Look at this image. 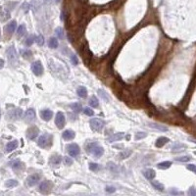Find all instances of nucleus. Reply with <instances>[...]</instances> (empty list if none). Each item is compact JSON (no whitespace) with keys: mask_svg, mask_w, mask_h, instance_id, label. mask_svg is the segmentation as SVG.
Listing matches in <instances>:
<instances>
[{"mask_svg":"<svg viewBox=\"0 0 196 196\" xmlns=\"http://www.w3.org/2000/svg\"><path fill=\"white\" fill-rule=\"evenodd\" d=\"M26 31H27L26 26H25V25H21V26H20V27L18 28V31H17V36H18L19 37H22V36L26 33Z\"/></svg>","mask_w":196,"mask_h":196,"instance_id":"nucleus-32","label":"nucleus"},{"mask_svg":"<svg viewBox=\"0 0 196 196\" xmlns=\"http://www.w3.org/2000/svg\"><path fill=\"white\" fill-rule=\"evenodd\" d=\"M131 153H133V151L131 150H123L122 152H120V153L118 154V159L119 160L128 159V157H130Z\"/></svg>","mask_w":196,"mask_h":196,"instance_id":"nucleus-24","label":"nucleus"},{"mask_svg":"<svg viewBox=\"0 0 196 196\" xmlns=\"http://www.w3.org/2000/svg\"><path fill=\"white\" fill-rule=\"evenodd\" d=\"M3 67H4V60L0 58V70L3 68Z\"/></svg>","mask_w":196,"mask_h":196,"instance_id":"nucleus-49","label":"nucleus"},{"mask_svg":"<svg viewBox=\"0 0 196 196\" xmlns=\"http://www.w3.org/2000/svg\"><path fill=\"white\" fill-rule=\"evenodd\" d=\"M48 45L50 48H57L58 47V40L55 38V37H51L50 39H49V42H48Z\"/></svg>","mask_w":196,"mask_h":196,"instance_id":"nucleus-33","label":"nucleus"},{"mask_svg":"<svg viewBox=\"0 0 196 196\" xmlns=\"http://www.w3.org/2000/svg\"><path fill=\"white\" fill-rule=\"evenodd\" d=\"M98 94H99V96H100V97L103 98L105 101H109V97H108V96H107L106 92H105L104 90L98 89Z\"/></svg>","mask_w":196,"mask_h":196,"instance_id":"nucleus-39","label":"nucleus"},{"mask_svg":"<svg viewBox=\"0 0 196 196\" xmlns=\"http://www.w3.org/2000/svg\"><path fill=\"white\" fill-rule=\"evenodd\" d=\"M61 161H62V158H61L60 155L55 154V155H53V156H51L50 159H49V165L50 166H58V165H60Z\"/></svg>","mask_w":196,"mask_h":196,"instance_id":"nucleus-16","label":"nucleus"},{"mask_svg":"<svg viewBox=\"0 0 196 196\" xmlns=\"http://www.w3.org/2000/svg\"><path fill=\"white\" fill-rule=\"evenodd\" d=\"M52 189H53V183L51 182L50 180H44L40 183L39 185V191L42 193V194H49Z\"/></svg>","mask_w":196,"mask_h":196,"instance_id":"nucleus-6","label":"nucleus"},{"mask_svg":"<svg viewBox=\"0 0 196 196\" xmlns=\"http://www.w3.org/2000/svg\"><path fill=\"white\" fill-rule=\"evenodd\" d=\"M64 162L67 166H71L73 164V160L71 159V157H65L64 158Z\"/></svg>","mask_w":196,"mask_h":196,"instance_id":"nucleus-46","label":"nucleus"},{"mask_svg":"<svg viewBox=\"0 0 196 196\" xmlns=\"http://www.w3.org/2000/svg\"><path fill=\"white\" fill-rule=\"evenodd\" d=\"M172 166V162L171 161H164V162H161L157 165V168L160 170H167L169 169L170 167Z\"/></svg>","mask_w":196,"mask_h":196,"instance_id":"nucleus-27","label":"nucleus"},{"mask_svg":"<svg viewBox=\"0 0 196 196\" xmlns=\"http://www.w3.org/2000/svg\"><path fill=\"white\" fill-rule=\"evenodd\" d=\"M89 105H90V107H92V108H97L98 107L99 102H98L97 98H96L95 96H91V98H90V100H89Z\"/></svg>","mask_w":196,"mask_h":196,"instance_id":"nucleus-34","label":"nucleus"},{"mask_svg":"<svg viewBox=\"0 0 196 196\" xmlns=\"http://www.w3.org/2000/svg\"><path fill=\"white\" fill-rule=\"evenodd\" d=\"M186 169L189 170V171L193 172L194 174L196 175V165H194V164H189V165L186 166Z\"/></svg>","mask_w":196,"mask_h":196,"instance_id":"nucleus-43","label":"nucleus"},{"mask_svg":"<svg viewBox=\"0 0 196 196\" xmlns=\"http://www.w3.org/2000/svg\"><path fill=\"white\" fill-rule=\"evenodd\" d=\"M40 117H41V119L43 121L48 122V121H50L52 119V117H53V112L48 109L42 110V111H40Z\"/></svg>","mask_w":196,"mask_h":196,"instance_id":"nucleus-14","label":"nucleus"},{"mask_svg":"<svg viewBox=\"0 0 196 196\" xmlns=\"http://www.w3.org/2000/svg\"><path fill=\"white\" fill-rule=\"evenodd\" d=\"M24 119H25V122L29 123V124L36 121V112H34V110L33 108H31V109L26 111Z\"/></svg>","mask_w":196,"mask_h":196,"instance_id":"nucleus-11","label":"nucleus"},{"mask_svg":"<svg viewBox=\"0 0 196 196\" xmlns=\"http://www.w3.org/2000/svg\"><path fill=\"white\" fill-rule=\"evenodd\" d=\"M77 93L78 95L81 98H86L87 96V89L84 86H78L77 89Z\"/></svg>","mask_w":196,"mask_h":196,"instance_id":"nucleus-26","label":"nucleus"},{"mask_svg":"<svg viewBox=\"0 0 196 196\" xmlns=\"http://www.w3.org/2000/svg\"><path fill=\"white\" fill-rule=\"evenodd\" d=\"M146 134L145 133H137L136 134H135V139L136 140H139V139H142V138H144V137H146Z\"/></svg>","mask_w":196,"mask_h":196,"instance_id":"nucleus-44","label":"nucleus"},{"mask_svg":"<svg viewBox=\"0 0 196 196\" xmlns=\"http://www.w3.org/2000/svg\"><path fill=\"white\" fill-rule=\"evenodd\" d=\"M89 169L91 170V171H93V172H96V171H98V170L100 169V166H99L98 164H96V163H90L89 164Z\"/></svg>","mask_w":196,"mask_h":196,"instance_id":"nucleus-40","label":"nucleus"},{"mask_svg":"<svg viewBox=\"0 0 196 196\" xmlns=\"http://www.w3.org/2000/svg\"><path fill=\"white\" fill-rule=\"evenodd\" d=\"M56 34H57V36L59 37L60 39L64 38V33H63V30L61 28H57L56 29Z\"/></svg>","mask_w":196,"mask_h":196,"instance_id":"nucleus-42","label":"nucleus"},{"mask_svg":"<svg viewBox=\"0 0 196 196\" xmlns=\"http://www.w3.org/2000/svg\"><path fill=\"white\" fill-rule=\"evenodd\" d=\"M191 159H192V158L190 156H181V157H177V158H175V161H177V162L185 163V162H188V161H190Z\"/></svg>","mask_w":196,"mask_h":196,"instance_id":"nucleus-36","label":"nucleus"},{"mask_svg":"<svg viewBox=\"0 0 196 196\" xmlns=\"http://www.w3.org/2000/svg\"><path fill=\"white\" fill-rule=\"evenodd\" d=\"M21 55L25 59H31L33 57V52L29 49H23V50H21Z\"/></svg>","mask_w":196,"mask_h":196,"instance_id":"nucleus-29","label":"nucleus"},{"mask_svg":"<svg viewBox=\"0 0 196 196\" xmlns=\"http://www.w3.org/2000/svg\"><path fill=\"white\" fill-rule=\"evenodd\" d=\"M184 148H185V145L180 144V143H177V144H175L172 147V151H174V152H175V151H181V150H183Z\"/></svg>","mask_w":196,"mask_h":196,"instance_id":"nucleus-35","label":"nucleus"},{"mask_svg":"<svg viewBox=\"0 0 196 196\" xmlns=\"http://www.w3.org/2000/svg\"><path fill=\"white\" fill-rule=\"evenodd\" d=\"M39 134V128L36 127V125H31L28 128L27 130V137L29 139L33 140L36 139L37 135Z\"/></svg>","mask_w":196,"mask_h":196,"instance_id":"nucleus-10","label":"nucleus"},{"mask_svg":"<svg viewBox=\"0 0 196 196\" xmlns=\"http://www.w3.org/2000/svg\"><path fill=\"white\" fill-rule=\"evenodd\" d=\"M31 71L36 77H40L43 74V66L40 61H36L31 65Z\"/></svg>","mask_w":196,"mask_h":196,"instance_id":"nucleus-9","label":"nucleus"},{"mask_svg":"<svg viewBox=\"0 0 196 196\" xmlns=\"http://www.w3.org/2000/svg\"><path fill=\"white\" fill-rule=\"evenodd\" d=\"M18 185V181L16 180H8L5 181V186L8 188H12V187H16Z\"/></svg>","mask_w":196,"mask_h":196,"instance_id":"nucleus-31","label":"nucleus"},{"mask_svg":"<svg viewBox=\"0 0 196 196\" xmlns=\"http://www.w3.org/2000/svg\"><path fill=\"white\" fill-rule=\"evenodd\" d=\"M18 145H19L18 140H12V141L7 143L6 147H5V151L6 152H12V151L15 150V149H17Z\"/></svg>","mask_w":196,"mask_h":196,"instance_id":"nucleus-17","label":"nucleus"},{"mask_svg":"<svg viewBox=\"0 0 196 196\" xmlns=\"http://www.w3.org/2000/svg\"><path fill=\"white\" fill-rule=\"evenodd\" d=\"M170 141V139L168 138V137H165V136H161V137H159L157 140H156V142H155V145H156V147H158V148H162L164 145L165 144H167Z\"/></svg>","mask_w":196,"mask_h":196,"instance_id":"nucleus-20","label":"nucleus"},{"mask_svg":"<svg viewBox=\"0 0 196 196\" xmlns=\"http://www.w3.org/2000/svg\"><path fill=\"white\" fill-rule=\"evenodd\" d=\"M55 125L58 128H63L66 125V117L62 112H58L55 117Z\"/></svg>","mask_w":196,"mask_h":196,"instance_id":"nucleus-8","label":"nucleus"},{"mask_svg":"<svg viewBox=\"0 0 196 196\" xmlns=\"http://www.w3.org/2000/svg\"><path fill=\"white\" fill-rule=\"evenodd\" d=\"M0 157H1V154H0Z\"/></svg>","mask_w":196,"mask_h":196,"instance_id":"nucleus-52","label":"nucleus"},{"mask_svg":"<svg viewBox=\"0 0 196 196\" xmlns=\"http://www.w3.org/2000/svg\"><path fill=\"white\" fill-rule=\"evenodd\" d=\"M188 195H193V196H196V188L195 187H190L189 190H188Z\"/></svg>","mask_w":196,"mask_h":196,"instance_id":"nucleus-47","label":"nucleus"},{"mask_svg":"<svg viewBox=\"0 0 196 196\" xmlns=\"http://www.w3.org/2000/svg\"><path fill=\"white\" fill-rule=\"evenodd\" d=\"M39 180H40V175L33 174V175H31L30 177L27 178V183L29 186H34Z\"/></svg>","mask_w":196,"mask_h":196,"instance_id":"nucleus-13","label":"nucleus"},{"mask_svg":"<svg viewBox=\"0 0 196 196\" xmlns=\"http://www.w3.org/2000/svg\"><path fill=\"white\" fill-rule=\"evenodd\" d=\"M0 117H1V114H0Z\"/></svg>","mask_w":196,"mask_h":196,"instance_id":"nucleus-53","label":"nucleus"},{"mask_svg":"<svg viewBox=\"0 0 196 196\" xmlns=\"http://www.w3.org/2000/svg\"><path fill=\"white\" fill-rule=\"evenodd\" d=\"M89 125H90V128H91L93 130L101 131L102 130H103L105 123H104V121H102L101 119L93 118L89 121Z\"/></svg>","mask_w":196,"mask_h":196,"instance_id":"nucleus-5","label":"nucleus"},{"mask_svg":"<svg viewBox=\"0 0 196 196\" xmlns=\"http://www.w3.org/2000/svg\"><path fill=\"white\" fill-rule=\"evenodd\" d=\"M67 150H68V153L71 157H77L81 153V148L80 146L76 143H72V144H69L67 146Z\"/></svg>","mask_w":196,"mask_h":196,"instance_id":"nucleus-7","label":"nucleus"},{"mask_svg":"<svg viewBox=\"0 0 196 196\" xmlns=\"http://www.w3.org/2000/svg\"><path fill=\"white\" fill-rule=\"evenodd\" d=\"M105 190H106V192H108V193H114V192L116 191V187H115V186L108 185V186H106Z\"/></svg>","mask_w":196,"mask_h":196,"instance_id":"nucleus-45","label":"nucleus"},{"mask_svg":"<svg viewBox=\"0 0 196 196\" xmlns=\"http://www.w3.org/2000/svg\"><path fill=\"white\" fill-rule=\"evenodd\" d=\"M70 107H71V109L76 113H80L83 111V107H81V105L80 103H73L70 105Z\"/></svg>","mask_w":196,"mask_h":196,"instance_id":"nucleus-30","label":"nucleus"},{"mask_svg":"<svg viewBox=\"0 0 196 196\" xmlns=\"http://www.w3.org/2000/svg\"><path fill=\"white\" fill-rule=\"evenodd\" d=\"M71 60H72V63L74 64V65H78V58L76 57L75 54H72V55H71Z\"/></svg>","mask_w":196,"mask_h":196,"instance_id":"nucleus-48","label":"nucleus"},{"mask_svg":"<svg viewBox=\"0 0 196 196\" xmlns=\"http://www.w3.org/2000/svg\"><path fill=\"white\" fill-rule=\"evenodd\" d=\"M148 125L150 128H156V130H160V131H168V130H169V128L165 127V125H159V124H157V123H148Z\"/></svg>","mask_w":196,"mask_h":196,"instance_id":"nucleus-23","label":"nucleus"},{"mask_svg":"<svg viewBox=\"0 0 196 196\" xmlns=\"http://www.w3.org/2000/svg\"><path fill=\"white\" fill-rule=\"evenodd\" d=\"M194 154H195V155H196V151H195V152H194Z\"/></svg>","mask_w":196,"mask_h":196,"instance_id":"nucleus-51","label":"nucleus"},{"mask_svg":"<svg viewBox=\"0 0 196 196\" xmlns=\"http://www.w3.org/2000/svg\"><path fill=\"white\" fill-rule=\"evenodd\" d=\"M16 27H17L16 21H12V22H10L9 24H7V25L4 27L5 34H7V36H12L13 33H14V31H15V30H16Z\"/></svg>","mask_w":196,"mask_h":196,"instance_id":"nucleus-12","label":"nucleus"},{"mask_svg":"<svg viewBox=\"0 0 196 196\" xmlns=\"http://www.w3.org/2000/svg\"><path fill=\"white\" fill-rule=\"evenodd\" d=\"M52 142H53V136L49 133H45L38 138L37 145L43 149H48L52 146Z\"/></svg>","mask_w":196,"mask_h":196,"instance_id":"nucleus-2","label":"nucleus"},{"mask_svg":"<svg viewBox=\"0 0 196 196\" xmlns=\"http://www.w3.org/2000/svg\"><path fill=\"white\" fill-rule=\"evenodd\" d=\"M83 112L86 114V116H89V117H92L93 115H94V111L91 110V108L89 107H86L83 109Z\"/></svg>","mask_w":196,"mask_h":196,"instance_id":"nucleus-37","label":"nucleus"},{"mask_svg":"<svg viewBox=\"0 0 196 196\" xmlns=\"http://www.w3.org/2000/svg\"><path fill=\"white\" fill-rule=\"evenodd\" d=\"M11 167H12V169L15 170V171H21V170H24V169H25L24 163L21 162V161H19V160L14 161V162L11 164Z\"/></svg>","mask_w":196,"mask_h":196,"instance_id":"nucleus-22","label":"nucleus"},{"mask_svg":"<svg viewBox=\"0 0 196 196\" xmlns=\"http://www.w3.org/2000/svg\"><path fill=\"white\" fill-rule=\"evenodd\" d=\"M0 36H1V31H0Z\"/></svg>","mask_w":196,"mask_h":196,"instance_id":"nucleus-50","label":"nucleus"},{"mask_svg":"<svg viewBox=\"0 0 196 196\" xmlns=\"http://www.w3.org/2000/svg\"><path fill=\"white\" fill-rule=\"evenodd\" d=\"M125 133H114L112 136L109 137V141L110 142H114V141H118V140H121L124 138Z\"/></svg>","mask_w":196,"mask_h":196,"instance_id":"nucleus-25","label":"nucleus"},{"mask_svg":"<svg viewBox=\"0 0 196 196\" xmlns=\"http://www.w3.org/2000/svg\"><path fill=\"white\" fill-rule=\"evenodd\" d=\"M86 150L88 154L93 155L95 158H100L104 154V149L97 142H88L86 145Z\"/></svg>","mask_w":196,"mask_h":196,"instance_id":"nucleus-1","label":"nucleus"},{"mask_svg":"<svg viewBox=\"0 0 196 196\" xmlns=\"http://www.w3.org/2000/svg\"><path fill=\"white\" fill-rule=\"evenodd\" d=\"M151 184H152V186H153L155 189L159 190V191H163L164 188H165L163 184L161 182H159L158 180H151Z\"/></svg>","mask_w":196,"mask_h":196,"instance_id":"nucleus-28","label":"nucleus"},{"mask_svg":"<svg viewBox=\"0 0 196 196\" xmlns=\"http://www.w3.org/2000/svg\"><path fill=\"white\" fill-rule=\"evenodd\" d=\"M62 136H63V138L65 140H68V141H69V140H73L75 138L76 133L74 130H65L63 133Z\"/></svg>","mask_w":196,"mask_h":196,"instance_id":"nucleus-18","label":"nucleus"},{"mask_svg":"<svg viewBox=\"0 0 196 196\" xmlns=\"http://www.w3.org/2000/svg\"><path fill=\"white\" fill-rule=\"evenodd\" d=\"M33 41H34V39H33V36H30L28 37L27 39H26V41H25V44H26V46H31V44L33 43Z\"/></svg>","mask_w":196,"mask_h":196,"instance_id":"nucleus-41","label":"nucleus"},{"mask_svg":"<svg viewBox=\"0 0 196 196\" xmlns=\"http://www.w3.org/2000/svg\"><path fill=\"white\" fill-rule=\"evenodd\" d=\"M143 175H144L145 178L151 180H154V177H156V172L152 169H146L143 171Z\"/></svg>","mask_w":196,"mask_h":196,"instance_id":"nucleus-19","label":"nucleus"},{"mask_svg":"<svg viewBox=\"0 0 196 196\" xmlns=\"http://www.w3.org/2000/svg\"><path fill=\"white\" fill-rule=\"evenodd\" d=\"M9 18H10V12L6 8L1 7V10H0V20H1L2 22H5Z\"/></svg>","mask_w":196,"mask_h":196,"instance_id":"nucleus-21","label":"nucleus"},{"mask_svg":"<svg viewBox=\"0 0 196 196\" xmlns=\"http://www.w3.org/2000/svg\"><path fill=\"white\" fill-rule=\"evenodd\" d=\"M6 55H7V58H8V60H9L11 65L12 66L18 65L19 57H18V53H17V51L14 46H9V47L7 48Z\"/></svg>","mask_w":196,"mask_h":196,"instance_id":"nucleus-3","label":"nucleus"},{"mask_svg":"<svg viewBox=\"0 0 196 196\" xmlns=\"http://www.w3.org/2000/svg\"><path fill=\"white\" fill-rule=\"evenodd\" d=\"M34 40H36V42L39 46H42L43 44H44V37H43L42 36H37Z\"/></svg>","mask_w":196,"mask_h":196,"instance_id":"nucleus-38","label":"nucleus"},{"mask_svg":"<svg viewBox=\"0 0 196 196\" xmlns=\"http://www.w3.org/2000/svg\"><path fill=\"white\" fill-rule=\"evenodd\" d=\"M23 116V110L21 108H15V109L9 110L7 113V119L11 121H17L20 120Z\"/></svg>","mask_w":196,"mask_h":196,"instance_id":"nucleus-4","label":"nucleus"},{"mask_svg":"<svg viewBox=\"0 0 196 196\" xmlns=\"http://www.w3.org/2000/svg\"><path fill=\"white\" fill-rule=\"evenodd\" d=\"M106 168L108 171H110L111 172H114V174H118V172H120V167L114 162H111V161L107 163Z\"/></svg>","mask_w":196,"mask_h":196,"instance_id":"nucleus-15","label":"nucleus"}]
</instances>
